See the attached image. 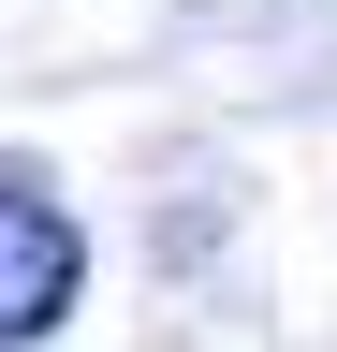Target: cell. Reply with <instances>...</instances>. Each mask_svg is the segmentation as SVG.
Instances as JSON below:
<instances>
[{
	"label": "cell",
	"instance_id": "6da1fadb",
	"mask_svg": "<svg viewBox=\"0 0 337 352\" xmlns=\"http://www.w3.org/2000/svg\"><path fill=\"white\" fill-rule=\"evenodd\" d=\"M73 294H89V235H73V206L45 176H0V352L59 338Z\"/></svg>",
	"mask_w": 337,
	"mask_h": 352
}]
</instances>
